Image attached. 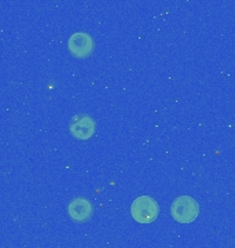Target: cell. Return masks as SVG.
Segmentation results:
<instances>
[{"label":"cell","instance_id":"obj_3","mask_svg":"<svg viewBox=\"0 0 235 248\" xmlns=\"http://www.w3.org/2000/svg\"><path fill=\"white\" fill-rule=\"evenodd\" d=\"M70 134L80 141H87L94 137L96 131V122L89 115L81 113L72 119L69 125Z\"/></svg>","mask_w":235,"mask_h":248},{"label":"cell","instance_id":"obj_4","mask_svg":"<svg viewBox=\"0 0 235 248\" xmlns=\"http://www.w3.org/2000/svg\"><path fill=\"white\" fill-rule=\"evenodd\" d=\"M94 39L86 32H77L70 36L68 48L70 54L76 58H87L94 53Z\"/></svg>","mask_w":235,"mask_h":248},{"label":"cell","instance_id":"obj_1","mask_svg":"<svg viewBox=\"0 0 235 248\" xmlns=\"http://www.w3.org/2000/svg\"><path fill=\"white\" fill-rule=\"evenodd\" d=\"M160 215V205L150 196H139L131 204V217L138 223H151Z\"/></svg>","mask_w":235,"mask_h":248},{"label":"cell","instance_id":"obj_5","mask_svg":"<svg viewBox=\"0 0 235 248\" xmlns=\"http://www.w3.org/2000/svg\"><path fill=\"white\" fill-rule=\"evenodd\" d=\"M68 214H69L72 221L77 222V223H84L92 218L94 205L87 199L77 197V199H73L68 205Z\"/></svg>","mask_w":235,"mask_h":248},{"label":"cell","instance_id":"obj_2","mask_svg":"<svg viewBox=\"0 0 235 248\" xmlns=\"http://www.w3.org/2000/svg\"><path fill=\"white\" fill-rule=\"evenodd\" d=\"M200 214V205L190 196H180L171 205V215L179 223H191Z\"/></svg>","mask_w":235,"mask_h":248}]
</instances>
